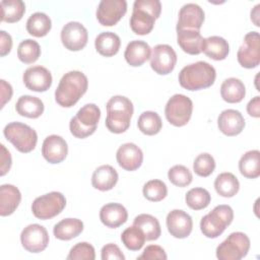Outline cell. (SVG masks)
<instances>
[{"label": "cell", "mask_w": 260, "mask_h": 260, "mask_svg": "<svg viewBox=\"0 0 260 260\" xmlns=\"http://www.w3.org/2000/svg\"><path fill=\"white\" fill-rule=\"evenodd\" d=\"M88 80L81 71L73 70L65 73L55 90V101L63 108L73 107L86 92Z\"/></svg>", "instance_id": "6da1fadb"}, {"label": "cell", "mask_w": 260, "mask_h": 260, "mask_svg": "<svg viewBox=\"0 0 260 260\" xmlns=\"http://www.w3.org/2000/svg\"><path fill=\"white\" fill-rule=\"evenodd\" d=\"M106 127L112 133L120 134L125 132L129 126L134 112L132 102L123 95L112 96L107 105Z\"/></svg>", "instance_id": "7a4b0ae2"}, {"label": "cell", "mask_w": 260, "mask_h": 260, "mask_svg": "<svg viewBox=\"0 0 260 260\" xmlns=\"http://www.w3.org/2000/svg\"><path fill=\"white\" fill-rule=\"evenodd\" d=\"M216 77L215 69L205 61L185 66L179 73L180 85L188 90H199L211 86Z\"/></svg>", "instance_id": "3957f363"}, {"label": "cell", "mask_w": 260, "mask_h": 260, "mask_svg": "<svg viewBox=\"0 0 260 260\" xmlns=\"http://www.w3.org/2000/svg\"><path fill=\"white\" fill-rule=\"evenodd\" d=\"M161 12V4L158 0H136L133 4V12L130 17V27L136 35L149 34Z\"/></svg>", "instance_id": "277c9868"}, {"label": "cell", "mask_w": 260, "mask_h": 260, "mask_svg": "<svg viewBox=\"0 0 260 260\" xmlns=\"http://www.w3.org/2000/svg\"><path fill=\"white\" fill-rule=\"evenodd\" d=\"M233 219L234 210L230 205H217L201 218L200 230L206 238L215 239L224 232Z\"/></svg>", "instance_id": "5b68a950"}, {"label": "cell", "mask_w": 260, "mask_h": 260, "mask_svg": "<svg viewBox=\"0 0 260 260\" xmlns=\"http://www.w3.org/2000/svg\"><path fill=\"white\" fill-rule=\"evenodd\" d=\"M101 118V110L94 104H86L80 108L77 114L71 118L69 129L76 138H86L96 130Z\"/></svg>", "instance_id": "8992f818"}, {"label": "cell", "mask_w": 260, "mask_h": 260, "mask_svg": "<svg viewBox=\"0 0 260 260\" xmlns=\"http://www.w3.org/2000/svg\"><path fill=\"white\" fill-rule=\"evenodd\" d=\"M3 134L13 146L22 153L30 152L38 142L37 132L26 124L11 122L4 127Z\"/></svg>", "instance_id": "52a82bcc"}, {"label": "cell", "mask_w": 260, "mask_h": 260, "mask_svg": "<svg viewBox=\"0 0 260 260\" xmlns=\"http://www.w3.org/2000/svg\"><path fill=\"white\" fill-rule=\"evenodd\" d=\"M250 249V239L242 232L232 233L216 248V257L219 260H241Z\"/></svg>", "instance_id": "ba28073f"}, {"label": "cell", "mask_w": 260, "mask_h": 260, "mask_svg": "<svg viewBox=\"0 0 260 260\" xmlns=\"http://www.w3.org/2000/svg\"><path fill=\"white\" fill-rule=\"evenodd\" d=\"M66 206L65 196L57 191L37 197L31 204L32 214L39 219H50L62 212Z\"/></svg>", "instance_id": "9c48e42d"}, {"label": "cell", "mask_w": 260, "mask_h": 260, "mask_svg": "<svg viewBox=\"0 0 260 260\" xmlns=\"http://www.w3.org/2000/svg\"><path fill=\"white\" fill-rule=\"evenodd\" d=\"M193 103L190 98L182 93L174 94L167 103L165 115L170 124L176 127L186 125L191 119Z\"/></svg>", "instance_id": "30bf717a"}, {"label": "cell", "mask_w": 260, "mask_h": 260, "mask_svg": "<svg viewBox=\"0 0 260 260\" xmlns=\"http://www.w3.org/2000/svg\"><path fill=\"white\" fill-rule=\"evenodd\" d=\"M239 64L244 68H255L260 63V38L258 31H250L237 53Z\"/></svg>", "instance_id": "8fae6325"}, {"label": "cell", "mask_w": 260, "mask_h": 260, "mask_svg": "<svg viewBox=\"0 0 260 260\" xmlns=\"http://www.w3.org/2000/svg\"><path fill=\"white\" fill-rule=\"evenodd\" d=\"M49 240L46 228L38 223L28 224L20 234L21 245L29 253H40L44 251L48 247Z\"/></svg>", "instance_id": "7c38bea8"}, {"label": "cell", "mask_w": 260, "mask_h": 260, "mask_svg": "<svg viewBox=\"0 0 260 260\" xmlns=\"http://www.w3.org/2000/svg\"><path fill=\"white\" fill-rule=\"evenodd\" d=\"M177 63V54L175 50L166 44L156 45L150 55V66L152 70L159 75L171 73Z\"/></svg>", "instance_id": "4fadbf2b"}, {"label": "cell", "mask_w": 260, "mask_h": 260, "mask_svg": "<svg viewBox=\"0 0 260 260\" xmlns=\"http://www.w3.org/2000/svg\"><path fill=\"white\" fill-rule=\"evenodd\" d=\"M88 40L87 29L78 21H70L66 23L61 30V42L69 51L82 50Z\"/></svg>", "instance_id": "5bb4252c"}, {"label": "cell", "mask_w": 260, "mask_h": 260, "mask_svg": "<svg viewBox=\"0 0 260 260\" xmlns=\"http://www.w3.org/2000/svg\"><path fill=\"white\" fill-rule=\"evenodd\" d=\"M125 0H102L96 9V18L104 26L115 25L126 13Z\"/></svg>", "instance_id": "9a60e30c"}, {"label": "cell", "mask_w": 260, "mask_h": 260, "mask_svg": "<svg viewBox=\"0 0 260 260\" xmlns=\"http://www.w3.org/2000/svg\"><path fill=\"white\" fill-rule=\"evenodd\" d=\"M22 80L29 90L43 92L51 87L53 78L51 72L46 67L37 65L28 67L24 71Z\"/></svg>", "instance_id": "2e32d148"}, {"label": "cell", "mask_w": 260, "mask_h": 260, "mask_svg": "<svg viewBox=\"0 0 260 260\" xmlns=\"http://www.w3.org/2000/svg\"><path fill=\"white\" fill-rule=\"evenodd\" d=\"M167 228L174 238L185 239L192 232V217L184 210L174 209L167 215Z\"/></svg>", "instance_id": "e0dca14e"}, {"label": "cell", "mask_w": 260, "mask_h": 260, "mask_svg": "<svg viewBox=\"0 0 260 260\" xmlns=\"http://www.w3.org/2000/svg\"><path fill=\"white\" fill-rule=\"evenodd\" d=\"M68 153V145L65 139L59 135L52 134L45 138L42 145V154L50 164L62 162Z\"/></svg>", "instance_id": "ac0fdd59"}, {"label": "cell", "mask_w": 260, "mask_h": 260, "mask_svg": "<svg viewBox=\"0 0 260 260\" xmlns=\"http://www.w3.org/2000/svg\"><path fill=\"white\" fill-rule=\"evenodd\" d=\"M204 21L203 9L195 3H187L179 11V19L176 29L199 30Z\"/></svg>", "instance_id": "d6986e66"}, {"label": "cell", "mask_w": 260, "mask_h": 260, "mask_svg": "<svg viewBox=\"0 0 260 260\" xmlns=\"http://www.w3.org/2000/svg\"><path fill=\"white\" fill-rule=\"evenodd\" d=\"M117 162L126 171H135L142 165L143 152L134 143L128 142L122 144L116 153Z\"/></svg>", "instance_id": "ffe728a7"}, {"label": "cell", "mask_w": 260, "mask_h": 260, "mask_svg": "<svg viewBox=\"0 0 260 260\" xmlns=\"http://www.w3.org/2000/svg\"><path fill=\"white\" fill-rule=\"evenodd\" d=\"M218 129L226 136H236L240 134L245 127L243 115L233 109L222 111L217 118Z\"/></svg>", "instance_id": "44dd1931"}, {"label": "cell", "mask_w": 260, "mask_h": 260, "mask_svg": "<svg viewBox=\"0 0 260 260\" xmlns=\"http://www.w3.org/2000/svg\"><path fill=\"white\" fill-rule=\"evenodd\" d=\"M128 212L120 203L105 204L100 210V219L108 228L116 229L127 221Z\"/></svg>", "instance_id": "7402d4cb"}, {"label": "cell", "mask_w": 260, "mask_h": 260, "mask_svg": "<svg viewBox=\"0 0 260 260\" xmlns=\"http://www.w3.org/2000/svg\"><path fill=\"white\" fill-rule=\"evenodd\" d=\"M177 42L180 48L187 54L198 55L202 52L204 38L199 30L195 29H178Z\"/></svg>", "instance_id": "603a6c76"}, {"label": "cell", "mask_w": 260, "mask_h": 260, "mask_svg": "<svg viewBox=\"0 0 260 260\" xmlns=\"http://www.w3.org/2000/svg\"><path fill=\"white\" fill-rule=\"evenodd\" d=\"M21 201V193L17 187L11 184H4L0 187V215L12 214Z\"/></svg>", "instance_id": "cb8c5ba5"}, {"label": "cell", "mask_w": 260, "mask_h": 260, "mask_svg": "<svg viewBox=\"0 0 260 260\" xmlns=\"http://www.w3.org/2000/svg\"><path fill=\"white\" fill-rule=\"evenodd\" d=\"M118 177L117 171L112 166L103 165L94 170L91 176V184L94 189L109 191L117 184Z\"/></svg>", "instance_id": "d4e9b609"}, {"label": "cell", "mask_w": 260, "mask_h": 260, "mask_svg": "<svg viewBox=\"0 0 260 260\" xmlns=\"http://www.w3.org/2000/svg\"><path fill=\"white\" fill-rule=\"evenodd\" d=\"M151 55V49L146 42L143 41H132L130 42L124 53L126 62L133 67L141 66L145 63Z\"/></svg>", "instance_id": "484cf974"}, {"label": "cell", "mask_w": 260, "mask_h": 260, "mask_svg": "<svg viewBox=\"0 0 260 260\" xmlns=\"http://www.w3.org/2000/svg\"><path fill=\"white\" fill-rule=\"evenodd\" d=\"M83 231V222L78 218H65L54 225L53 234L56 239L69 241L79 236Z\"/></svg>", "instance_id": "4316f807"}, {"label": "cell", "mask_w": 260, "mask_h": 260, "mask_svg": "<svg viewBox=\"0 0 260 260\" xmlns=\"http://www.w3.org/2000/svg\"><path fill=\"white\" fill-rule=\"evenodd\" d=\"M15 110L22 117L36 119L44 113V103L37 96L21 95L15 104Z\"/></svg>", "instance_id": "83f0119b"}, {"label": "cell", "mask_w": 260, "mask_h": 260, "mask_svg": "<svg viewBox=\"0 0 260 260\" xmlns=\"http://www.w3.org/2000/svg\"><path fill=\"white\" fill-rule=\"evenodd\" d=\"M220 94L223 101L230 104H236L243 101L246 94L244 83L236 77L226 78L220 86Z\"/></svg>", "instance_id": "f1b7e54d"}, {"label": "cell", "mask_w": 260, "mask_h": 260, "mask_svg": "<svg viewBox=\"0 0 260 260\" xmlns=\"http://www.w3.org/2000/svg\"><path fill=\"white\" fill-rule=\"evenodd\" d=\"M121 41L118 35L112 31L101 32L94 41V47L99 54L104 57H112L119 52Z\"/></svg>", "instance_id": "f546056e"}, {"label": "cell", "mask_w": 260, "mask_h": 260, "mask_svg": "<svg viewBox=\"0 0 260 260\" xmlns=\"http://www.w3.org/2000/svg\"><path fill=\"white\" fill-rule=\"evenodd\" d=\"M202 52L209 58L219 61L224 60L230 52L228 41L218 36H211L204 39Z\"/></svg>", "instance_id": "4dcf8cb0"}, {"label": "cell", "mask_w": 260, "mask_h": 260, "mask_svg": "<svg viewBox=\"0 0 260 260\" xmlns=\"http://www.w3.org/2000/svg\"><path fill=\"white\" fill-rule=\"evenodd\" d=\"M240 173L248 179H256L260 176V151L257 149L245 152L239 161Z\"/></svg>", "instance_id": "1f68e13d"}, {"label": "cell", "mask_w": 260, "mask_h": 260, "mask_svg": "<svg viewBox=\"0 0 260 260\" xmlns=\"http://www.w3.org/2000/svg\"><path fill=\"white\" fill-rule=\"evenodd\" d=\"M214 189L218 195L225 198H231L238 193L240 183L234 174L225 172L219 174L215 178Z\"/></svg>", "instance_id": "d6a6232c"}, {"label": "cell", "mask_w": 260, "mask_h": 260, "mask_svg": "<svg viewBox=\"0 0 260 260\" xmlns=\"http://www.w3.org/2000/svg\"><path fill=\"white\" fill-rule=\"evenodd\" d=\"M51 18L44 12L32 13L26 21L27 32L37 38H42L48 35V32L51 30Z\"/></svg>", "instance_id": "836d02e7"}, {"label": "cell", "mask_w": 260, "mask_h": 260, "mask_svg": "<svg viewBox=\"0 0 260 260\" xmlns=\"http://www.w3.org/2000/svg\"><path fill=\"white\" fill-rule=\"evenodd\" d=\"M133 224L140 228L144 233L146 241L157 240L161 234L160 224L154 216L146 213H141L134 218Z\"/></svg>", "instance_id": "e575fe53"}, {"label": "cell", "mask_w": 260, "mask_h": 260, "mask_svg": "<svg viewBox=\"0 0 260 260\" xmlns=\"http://www.w3.org/2000/svg\"><path fill=\"white\" fill-rule=\"evenodd\" d=\"M0 6L1 20L4 22H17L25 12V4L21 0H2Z\"/></svg>", "instance_id": "d590c367"}, {"label": "cell", "mask_w": 260, "mask_h": 260, "mask_svg": "<svg viewBox=\"0 0 260 260\" xmlns=\"http://www.w3.org/2000/svg\"><path fill=\"white\" fill-rule=\"evenodd\" d=\"M138 129L145 135L152 136L157 134L162 127V122L159 115L152 111L143 112L137 121Z\"/></svg>", "instance_id": "8d00e7d4"}, {"label": "cell", "mask_w": 260, "mask_h": 260, "mask_svg": "<svg viewBox=\"0 0 260 260\" xmlns=\"http://www.w3.org/2000/svg\"><path fill=\"white\" fill-rule=\"evenodd\" d=\"M121 241L128 250L139 251L143 247L146 239L142 230L133 224L124 230L121 235Z\"/></svg>", "instance_id": "74e56055"}, {"label": "cell", "mask_w": 260, "mask_h": 260, "mask_svg": "<svg viewBox=\"0 0 260 260\" xmlns=\"http://www.w3.org/2000/svg\"><path fill=\"white\" fill-rule=\"evenodd\" d=\"M211 200L209 192L204 188H192L185 196V201L187 205L193 210H201L206 208Z\"/></svg>", "instance_id": "f35d334b"}, {"label": "cell", "mask_w": 260, "mask_h": 260, "mask_svg": "<svg viewBox=\"0 0 260 260\" xmlns=\"http://www.w3.org/2000/svg\"><path fill=\"white\" fill-rule=\"evenodd\" d=\"M41 56V47L38 42L26 39L18 45L17 48V57L18 59L25 63V64H31L36 62L39 57Z\"/></svg>", "instance_id": "ab89813d"}, {"label": "cell", "mask_w": 260, "mask_h": 260, "mask_svg": "<svg viewBox=\"0 0 260 260\" xmlns=\"http://www.w3.org/2000/svg\"><path fill=\"white\" fill-rule=\"evenodd\" d=\"M142 193L147 200L152 202H158L166 198L168 194V188L162 181L154 179L144 184Z\"/></svg>", "instance_id": "60d3db41"}, {"label": "cell", "mask_w": 260, "mask_h": 260, "mask_svg": "<svg viewBox=\"0 0 260 260\" xmlns=\"http://www.w3.org/2000/svg\"><path fill=\"white\" fill-rule=\"evenodd\" d=\"M168 178L170 182L177 187H186L190 185L193 180L191 171L183 165L172 167L168 172Z\"/></svg>", "instance_id": "b9f144b4"}, {"label": "cell", "mask_w": 260, "mask_h": 260, "mask_svg": "<svg viewBox=\"0 0 260 260\" xmlns=\"http://www.w3.org/2000/svg\"><path fill=\"white\" fill-rule=\"evenodd\" d=\"M215 169V160L213 156L207 152L198 154L193 162V170L195 174L200 177L210 176Z\"/></svg>", "instance_id": "7bdbcfd3"}, {"label": "cell", "mask_w": 260, "mask_h": 260, "mask_svg": "<svg viewBox=\"0 0 260 260\" xmlns=\"http://www.w3.org/2000/svg\"><path fill=\"white\" fill-rule=\"evenodd\" d=\"M95 251L92 245L86 242L75 244L67 256L68 260H94Z\"/></svg>", "instance_id": "ee69618b"}, {"label": "cell", "mask_w": 260, "mask_h": 260, "mask_svg": "<svg viewBox=\"0 0 260 260\" xmlns=\"http://www.w3.org/2000/svg\"><path fill=\"white\" fill-rule=\"evenodd\" d=\"M168 258L162 247L158 245H149L147 246L142 254L137 257V259L141 260H166Z\"/></svg>", "instance_id": "f6af8a7d"}, {"label": "cell", "mask_w": 260, "mask_h": 260, "mask_svg": "<svg viewBox=\"0 0 260 260\" xmlns=\"http://www.w3.org/2000/svg\"><path fill=\"white\" fill-rule=\"evenodd\" d=\"M101 258L103 260H124L125 256L116 244H107L102 248Z\"/></svg>", "instance_id": "bcb514c9"}, {"label": "cell", "mask_w": 260, "mask_h": 260, "mask_svg": "<svg viewBox=\"0 0 260 260\" xmlns=\"http://www.w3.org/2000/svg\"><path fill=\"white\" fill-rule=\"evenodd\" d=\"M1 148V156H0V175L4 176L6 173L9 172L10 168H11V164H12V159H11V155L10 152L6 149V147L1 144L0 145Z\"/></svg>", "instance_id": "7dc6e473"}, {"label": "cell", "mask_w": 260, "mask_h": 260, "mask_svg": "<svg viewBox=\"0 0 260 260\" xmlns=\"http://www.w3.org/2000/svg\"><path fill=\"white\" fill-rule=\"evenodd\" d=\"M12 48V39L9 34L5 30L0 31V55L1 57L6 56Z\"/></svg>", "instance_id": "c3c4849f"}, {"label": "cell", "mask_w": 260, "mask_h": 260, "mask_svg": "<svg viewBox=\"0 0 260 260\" xmlns=\"http://www.w3.org/2000/svg\"><path fill=\"white\" fill-rule=\"evenodd\" d=\"M0 88H1V108H3L4 105L11 100L13 90L10 83L6 82L4 79L0 80Z\"/></svg>", "instance_id": "681fc988"}, {"label": "cell", "mask_w": 260, "mask_h": 260, "mask_svg": "<svg viewBox=\"0 0 260 260\" xmlns=\"http://www.w3.org/2000/svg\"><path fill=\"white\" fill-rule=\"evenodd\" d=\"M247 112L250 116L254 118L260 117V96L256 95L247 105Z\"/></svg>", "instance_id": "f907efd6"}, {"label": "cell", "mask_w": 260, "mask_h": 260, "mask_svg": "<svg viewBox=\"0 0 260 260\" xmlns=\"http://www.w3.org/2000/svg\"><path fill=\"white\" fill-rule=\"evenodd\" d=\"M259 8H260V4H257L253 10H251V20L254 22V24L256 26H259Z\"/></svg>", "instance_id": "816d5d0a"}]
</instances>
